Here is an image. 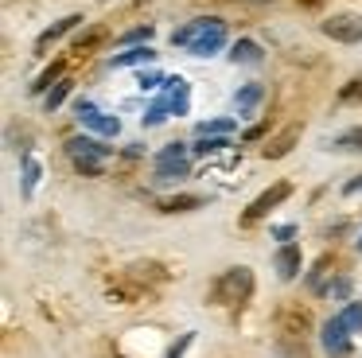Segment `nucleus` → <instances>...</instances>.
<instances>
[{"label": "nucleus", "instance_id": "1", "mask_svg": "<svg viewBox=\"0 0 362 358\" xmlns=\"http://www.w3.org/2000/svg\"><path fill=\"white\" fill-rule=\"evenodd\" d=\"M164 277H168V272L160 269V265H152V261L133 265V269L117 272V277L110 280V296H117L121 304H141L156 284H164Z\"/></svg>", "mask_w": 362, "mask_h": 358}, {"label": "nucleus", "instance_id": "2", "mask_svg": "<svg viewBox=\"0 0 362 358\" xmlns=\"http://www.w3.org/2000/svg\"><path fill=\"white\" fill-rule=\"evenodd\" d=\"M172 43L187 47V51H195V54H211L226 43V28H222V20H214V16L211 20H191L187 28H180L172 35Z\"/></svg>", "mask_w": 362, "mask_h": 358}, {"label": "nucleus", "instance_id": "3", "mask_svg": "<svg viewBox=\"0 0 362 358\" xmlns=\"http://www.w3.org/2000/svg\"><path fill=\"white\" fill-rule=\"evenodd\" d=\"M250 296H253V272L245 269V265L226 269L211 288V304H218V308H242Z\"/></svg>", "mask_w": 362, "mask_h": 358}, {"label": "nucleus", "instance_id": "4", "mask_svg": "<svg viewBox=\"0 0 362 358\" xmlns=\"http://www.w3.org/2000/svg\"><path fill=\"white\" fill-rule=\"evenodd\" d=\"M320 28H323V35L335 39V43H362V16H354V12L327 16Z\"/></svg>", "mask_w": 362, "mask_h": 358}, {"label": "nucleus", "instance_id": "5", "mask_svg": "<svg viewBox=\"0 0 362 358\" xmlns=\"http://www.w3.org/2000/svg\"><path fill=\"white\" fill-rule=\"evenodd\" d=\"M288 195H292V183H288V179H281V183H273L269 191H261L257 199L250 202V210H245V218H242V222H245V226L261 222V218H265L269 210H276V207H281V202L288 199Z\"/></svg>", "mask_w": 362, "mask_h": 358}, {"label": "nucleus", "instance_id": "6", "mask_svg": "<svg viewBox=\"0 0 362 358\" xmlns=\"http://www.w3.org/2000/svg\"><path fill=\"white\" fill-rule=\"evenodd\" d=\"M66 152H71V160H74V168H78V171L98 175V171H102V160L110 156V148L94 144V140H71V144H66Z\"/></svg>", "mask_w": 362, "mask_h": 358}, {"label": "nucleus", "instance_id": "7", "mask_svg": "<svg viewBox=\"0 0 362 358\" xmlns=\"http://www.w3.org/2000/svg\"><path fill=\"white\" fill-rule=\"evenodd\" d=\"M304 335H308V311L284 308L281 311V339L292 342V350H300V354H304Z\"/></svg>", "mask_w": 362, "mask_h": 358}, {"label": "nucleus", "instance_id": "8", "mask_svg": "<svg viewBox=\"0 0 362 358\" xmlns=\"http://www.w3.org/2000/svg\"><path fill=\"white\" fill-rule=\"evenodd\" d=\"M187 168H191V160H187V152H183V144H168L164 152L156 156V175L160 179L187 175Z\"/></svg>", "mask_w": 362, "mask_h": 358}, {"label": "nucleus", "instance_id": "9", "mask_svg": "<svg viewBox=\"0 0 362 358\" xmlns=\"http://www.w3.org/2000/svg\"><path fill=\"white\" fill-rule=\"evenodd\" d=\"M346 331H351V327L343 323V319H331L327 327H323V347H327V354H346V350H351V339H346Z\"/></svg>", "mask_w": 362, "mask_h": 358}, {"label": "nucleus", "instance_id": "10", "mask_svg": "<svg viewBox=\"0 0 362 358\" xmlns=\"http://www.w3.org/2000/svg\"><path fill=\"white\" fill-rule=\"evenodd\" d=\"M296 140H300V125H288L281 137H273L265 148H261V156H265V160H281V156L292 152V144H296Z\"/></svg>", "mask_w": 362, "mask_h": 358}, {"label": "nucleus", "instance_id": "11", "mask_svg": "<svg viewBox=\"0 0 362 358\" xmlns=\"http://www.w3.org/2000/svg\"><path fill=\"white\" fill-rule=\"evenodd\" d=\"M273 265H276V272H281V280H292L300 272V246H281L273 257Z\"/></svg>", "mask_w": 362, "mask_h": 358}, {"label": "nucleus", "instance_id": "12", "mask_svg": "<svg viewBox=\"0 0 362 358\" xmlns=\"http://www.w3.org/2000/svg\"><path fill=\"white\" fill-rule=\"evenodd\" d=\"M78 23H82V16H66V20H59L55 28H47V31L40 35V51H47V47L55 43L59 35H66V31H71V28H78Z\"/></svg>", "mask_w": 362, "mask_h": 358}, {"label": "nucleus", "instance_id": "13", "mask_svg": "<svg viewBox=\"0 0 362 358\" xmlns=\"http://www.w3.org/2000/svg\"><path fill=\"white\" fill-rule=\"evenodd\" d=\"M327 277H335V261H331V257H323V261L315 265V272L308 277L312 292H327Z\"/></svg>", "mask_w": 362, "mask_h": 358}, {"label": "nucleus", "instance_id": "14", "mask_svg": "<svg viewBox=\"0 0 362 358\" xmlns=\"http://www.w3.org/2000/svg\"><path fill=\"white\" fill-rule=\"evenodd\" d=\"M102 39H105V28H94L90 35H78V39H74V54H90Z\"/></svg>", "mask_w": 362, "mask_h": 358}, {"label": "nucleus", "instance_id": "15", "mask_svg": "<svg viewBox=\"0 0 362 358\" xmlns=\"http://www.w3.org/2000/svg\"><path fill=\"white\" fill-rule=\"evenodd\" d=\"M335 148H339V152H358V148H362V125H358V129H346L343 137H335Z\"/></svg>", "mask_w": 362, "mask_h": 358}, {"label": "nucleus", "instance_id": "16", "mask_svg": "<svg viewBox=\"0 0 362 358\" xmlns=\"http://www.w3.org/2000/svg\"><path fill=\"white\" fill-rule=\"evenodd\" d=\"M187 207H203V199H199V195H180V199H168V202H164L168 214H175V210H187Z\"/></svg>", "mask_w": 362, "mask_h": 358}, {"label": "nucleus", "instance_id": "17", "mask_svg": "<svg viewBox=\"0 0 362 358\" xmlns=\"http://www.w3.org/2000/svg\"><path fill=\"white\" fill-rule=\"evenodd\" d=\"M230 59H234V62H257V59H261V51H257V43H238Z\"/></svg>", "mask_w": 362, "mask_h": 358}, {"label": "nucleus", "instance_id": "18", "mask_svg": "<svg viewBox=\"0 0 362 358\" xmlns=\"http://www.w3.org/2000/svg\"><path fill=\"white\" fill-rule=\"evenodd\" d=\"M339 319H343V323L351 327V331H362V304H351V308H346Z\"/></svg>", "mask_w": 362, "mask_h": 358}, {"label": "nucleus", "instance_id": "19", "mask_svg": "<svg viewBox=\"0 0 362 358\" xmlns=\"http://www.w3.org/2000/svg\"><path fill=\"white\" fill-rule=\"evenodd\" d=\"M339 98L343 101H362V78H351V82L339 90Z\"/></svg>", "mask_w": 362, "mask_h": 358}, {"label": "nucleus", "instance_id": "20", "mask_svg": "<svg viewBox=\"0 0 362 358\" xmlns=\"http://www.w3.org/2000/svg\"><path fill=\"white\" fill-rule=\"evenodd\" d=\"M141 59H152L148 47H136V51H129V54H121V59H113V67H129V62H141Z\"/></svg>", "mask_w": 362, "mask_h": 358}, {"label": "nucleus", "instance_id": "21", "mask_svg": "<svg viewBox=\"0 0 362 358\" xmlns=\"http://www.w3.org/2000/svg\"><path fill=\"white\" fill-rule=\"evenodd\" d=\"M59 70H63V62H55V67H51V70H43V74L35 78V86H32V90H35V93H40V90H47V86H51V82H55V78H59Z\"/></svg>", "mask_w": 362, "mask_h": 358}, {"label": "nucleus", "instance_id": "22", "mask_svg": "<svg viewBox=\"0 0 362 358\" xmlns=\"http://www.w3.org/2000/svg\"><path fill=\"white\" fill-rule=\"evenodd\" d=\"M66 90H71V82H59V86H55V93H51V98H47V109H55L59 101L66 98Z\"/></svg>", "mask_w": 362, "mask_h": 358}, {"label": "nucleus", "instance_id": "23", "mask_svg": "<svg viewBox=\"0 0 362 358\" xmlns=\"http://www.w3.org/2000/svg\"><path fill=\"white\" fill-rule=\"evenodd\" d=\"M257 98H261V90H257V86H250V90H242V98H238V105H242V109H250Z\"/></svg>", "mask_w": 362, "mask_h": 358}, {"label": "nucleus", "instance_id": "24", "mask_svg": "<svg viewBox=\"0 0 362 358\" xmlns=\"http://www.w3.org/2000/svg\"><path fill=\"white\" fill-rule=\"evenodd\" d=\"M218 148H226V140H203V144H199V152H218Z\"/></svg>", "mask_w": 362, "mask_h": 358}, {"label": "nucleus", "instance_id": "25", "mask_svg": "<svg viewBox=\"0 0 362 358\" xmlns=\"http://www.w3.org/2000/svg\"><path fill=\"white\" fill-rule=\"evenodd\" d=\"M343 191H346V195H358V191H362V175H354V179H351V183H346V187H343Z\"/></svg>", "mask_w": 362, "mask_h": 358}]
</instances>
